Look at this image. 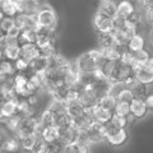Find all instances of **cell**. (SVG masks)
Returning <instances> with one entry per match:
<instances>
[{
	"instance_id": "681fc988",
	"label": "cell",
	"mask_w": 153,
	"mask_h": 153,
	"mask_svg": "<svg viewBox=\"0 0 153 153\" xmlns=\"http://www.w3.org/2000/svg\"><path fill=\"white\" fill-rule=\"evenodd\" d=\"M151 41H152V45H153V26H152V30H151Z\"/></svg>"
},
{
	"instance_id": "4fadbf2b",
	"label": "cell",
	"mask_w": 153,
	"mask_h": 153,
	"mask_svg": "<svg viewBox=\"0 0 153 153\" xmlns=\"http://www.w3.org/2000/svg\"><path fill=\"white\" fill-rule=\"evenodd\" d=\"M14 25L21 31L25 30V28H38L36 16H31V14L26 13H17V16L14 17Z\"/></svg>"
},
{
	"instance_id": "30bf717a",
	"label": "cell",
	"mask_w": 153,
	"mask_h": 153,
	"mask_svg": "<svg viewBox=\"0 0 153 153\" xmlns=\"http://www.w3.org/2000/svg\"><path fill=\"white\" fill-rule=\"evenodd\" d=\"M64 144L60 140H54V142H44L40 138L35 151L32 153H61L63 152Z\"/></svg>"
},
{
	"instance_id": "ac0fdd59",
	"label": "cell",
	"mask_w": 153,
	"mask_h": 153,
	"mask_svg": "<svg viewBox=\"0 0 153 153\" xmlns=\"http://www.w3.org/2000/svg\"><path fill=\"white\" fill-rule=\"evenodd\" d=\"M37 134L44 142H54L59 140V128L55 125H49L44 128H38Z\"/></svg>"
},
{
	"instance_id": "bcb514c9",
	"label": "cell",
	"mask_w": 153,
	"mask_h": 153,
	"mask_svg": "<svg viewBox=\"0 0 153 153\" xmlns=\"http://www.w3.org/2000/svg\"><path fill=\"white\" fill-rule=\"evenodd\" d=\"M7 35H9V36H13V37H18V38H19V35H21V30H19L18 27L14 26V27L12 28V30L7 33Z\"/></svg>"
},
{
	"instance_id": "836d02e7",
	"label": "cell",
	"mask_w": 153,
	"mask_h": 153,
	"mask_svg": "<svg viewBox=\"0 0 153 153\" xmlns=\"http://www.w3.org/2000/svg\"><path fill=\"white\" fill-rule=\"evenodd\" d=\"M116 103H117V98H116V96H115L114 93H107V94L102 96V97L98 100L100 106H102V107L107 108V110H111V111L115 110Z\"/></svg>"
},
{
	"instance_id": "e575fe53",
	"label": "cell",
	"mask_w": 153,
	"mask_h": 153,
	"mask_svg": "<svg viewBox=\"0 0 153 153\" xmlns=\"http://www.w3.org/2000/svg\"><path fill=\"white\" fill-rule=\"evenodd\" d=\"M37 117H38V121H40V128L54 125V112H52V110H50V108L42 110L41 114L38 115Z\"/></svg>"
},
{
	"instance_id": "83f0119b",
	"label": "cell",
	"mask_w": 153,
	"mask_h": 153,
	"mask_svg": "<svg viewBox=\"0 0 153 153\" xmlns=\"http://www.w3.org/2000/svg\"><path fill=\"white\" fill-rule=\"evenodd\" d=\"M97 42H98V49H107V47H111L116 44L115 41V36L112 32H108V33H98V38H97Z\"/></svg>"
},
{
	"instance_id": "f35d334b",
	"label": "cell",
	"mask_w": 153,
	"mask_h": 153,
	"mask_svg": "<svg viewBox=\"0 0 153 153\" xmlns=\"http://www.w3.org/2000/svg\"><path fill=\"white\" fill-rule=\"evenodd\" d=\"M0 9H1L4 16H8V17H16L18 13L17 8L9 0H0Z\"/></svg>"
},
{
	"instance_id": "5b68a950",
	"label": "cell",
	"mask_w": 153,
	"mask_h": 153,
	"mask_svg": "<svg viewBox=\"0 0 153 153\" xmlns=\"http://www.w3.org/2000/svg\"><path fill=\"white\" fill-rule=\"evenodd\" d=\"M107 126V138L106 140L114 147H120L128 140L129 134L125 128H114L106 124Z\"/></svg>"
},
{
	"instance_id": "74e56055",
	"label": "cell",
	"mask_w": 153,
	"mask_h": 153,
	"mask_svg": "<svg viewBox=\"0 0 153 153\" xmlns=\"http://www.w3.org/2000/svg\"><path fill=\"white\" fill-rule=\"evenodd\" d=\"M4 57L8 60L16 61L21 57V46H5L4 47Z\"/></svg>"
},
{
	"instance_id": "f546056e",
	"label": "cell",
	"mask_w": 153,
	"mask_h": 153,
	"mask_svg": "<svg viewBox=\"0 0 153 153\" xmlns=\"http://www.w3.org/2000/svg\"><path fill=\"white\" fill-rule=\"evenodd\" d=\"M40 1H36V0H23L22 4V9L19 13H26V14H31V16H36L40 10Z\"/></svg>"
},
{
	"instance_id": "7402d4cb",
	"label": "cell",
	"mask_w": 153,
	"mask_h": 153,
	"mask_svg": "<svg viewBox=\"0 0 153 153\" xmlns=\"http://www.w3.org/2000/svg\"><path fill=\"white\" fill-rule=\"evenodd\" d=\"M65 110L66 112L69 114V116L71 119H75L80 116L82 114H84L87 110H85V107L83 106V103L79 101V100H74V101H69L65 103Z\"/></svg>"
},
{
	"instance_id": "7a4b0ae2",
	"label": "cell",
	"mask_w": 153,
	"mask_h": 153,
	"mask_svg": "<svg viewBox=\"0 0 153 153\" xmlns=\"http://www.w3.org/2000/svg\"><path fill=\"white\" fill-rule=\"evenodd\" d=\"M133 75H135V70L129 64H125L123 61L117 60V61H114L112 69L110 71L107 79L112 84H124Z\"/></svg>"
},
{
	"instance_id": "8d00e7d4",
	"label": "cell",
	"mask_w": 153,
	"mask_h": 153,
	"mask_svg": "<svg viewBox=\"0 0 153 153\" xmlns=\"http://www.w3.org/2000/svg\"><path fill=\"white\" fill-rule=\"evenodd\" d=\"M134 98H140V100H146V97L149 93V89H148V85L142 84L139 82H137L135 84L131 87Z\"/></svg>"
},
{
	"instance_id": "ab89813d",
	"label": "cell",
	"mask_w": 153,
	"mask_h": 153,
	"mask_svg": "<svg viewBox=\"0 0 153 153\" xmlns=\"http://www.w3.org/2000/svg\"><path fill=\"white\" fill-rule=\"evenodd\" d=\"M16 26L14 25V17H8V16H4L3 19L0 21V31L3 33H7L12 30V28Z\"/></svg>"
},
{
	"instance_id": "e0dca14e",
	"label": "cell",
	"mask_w": 153,
	"mask_h": 153,
	"mask_svg": "<svg viewBox=\"0 0 153 153\" xmlns=\"http://www.w3.org/2000/svg\"><path fill=\"white\" fill-rule=\"evenodd\" d=\"M27 79H28V76L25 73H19V71L13 76V88L19 97L27 98V91H26Z\"/></svg>"
},
{
	"instance_id": "b9f144b4",
	"label": "cell",
	"mask_w": 153,
	"mask_h": 153,
	"mask_svg": "<svg viewBox=\"0 0 153 153\" xmlns=\"http://www.w3.org/2000/svg\"><path fill=\"white\" fill-rule=\"evenodd\" d=\"M114 114L121 115V116H128V115L130 114V103L117 101L116 107H115V110H114Z\"/></svg>"
},
{
	"instance_id": "8fae6325",
	"label": "cell",
	"mask_w": 153,
	"mask_h": 153,
	"mask_svg": "<svg viewBox=\"0 0 153 153\" xmlns=\"http://www.w3.org/2000/svg\"><path fill=\"white\" fill-rule=\"evenodd\" d=\"M78 135H79V130L73 124L68 126H64V128H59V140L64 146L76 142L78 140Z\"/></svg>"
},
{
	"instance_id": "4dcf8cb0",
	"label": "cell",
	"mask_w": 153,
	"mask_h": 153,
	"mask_svg": "<svg viewBox=\"0 0 153 153\" xmlns=\"http://www.w3.org/2000/svg\"><path fill=\"white\" fill-rule=\"evenodd\" d=\"M66 63H68V60H66L63 55L56 52L55 55H52L47 59V70H56V69H59L60 66L65 65Z\"/></svg>"
},
{
	"instance_id": "cb8c5ba5",
	"label": "cell",
	"mask_w": 153,
	"mask_h": 153,
	"mask_svg": "<svg viewBox=\"0 0 153 153\" xmlns=\"http://www.w3.org/2000/svg\"><path fill=\"white\" fill-rule=\"evenodd\" d=\"M38 140H40V135L38 134H31V135L19 138V143H21V149L25 152H33L37 146Z\"/></svg>"
},
{
	"instance_id": "6da1fadb",
	"label": "cell",
	"mask_w": 153,
	"mask_h": 153,
	"mask_svg": "<svg viewBox=\"0 0 153 153\" xmlns=\"http://www.w3.org/2000/svg\"><path fill=\"white\" fill-rule=\"evenodd\" d=\"M105 60L106 59L101 55L100 49H97V50H91L88 52H84V54L76 57L74 63L79 73H94L97 69L101 68V65L105 63Z\"/></svg>"
},
{
	"instance_id": "4316f807",
	"label": "cell",
	"mask_w": 153,
	"mask_h": 153,
	"mask_svg": "<svg viewBox=\"0 0 153 153\" xmlns=\"http://www.w3.org/2000/svg\"><path fill=\"white\" fill-rule=\"evenodd\" d=\"M61 153H89V144H84L80 142H74L66 144Z\"/></svg>"
},
{
	"instance_id": "d6986e66",
	"label": "cell",
	"mask_w": 153,
	"mask_h": 153,
	"mask_svg": "<svg viewBox=\"0 0 153 153\" xmlns=\"http://www.w3.org/2000/svg\"><path fill=\"white\" fill-rule=\"evenodd\" d=\"M130 114H133L135 119H143L146 117V115L148 114V107L144 102V100L140 98H134L130 102Z\"/></svg>"
},
{
	"instance_id": "5bb4252c",
	"label": "cell",
	"mask_w": 153,
	"mask_h": 153,
	"mask_svg": "<svg viewBox=\"0 0 153 153\" xmlns=\"http://www.w3.org/2000/svg\"><path fill=\"white\" fill-rule=\"evenodd\" d=\"M93 123H94V119L89 110H87V111L82 114L80 116L73 119V125L78 129L79 131H87Z\"/></svg>"
},
{
	"instance_id": "9a60e30c",
	"label": "cell",
	"mask_w": 153,
	"mask_h": 153,
	"mask_svg": "<svg viewBox=\"0 0 153 153\" xmlns=\"http://www.w3.org/2000/svg\"><path fill=\"white\" fill-rule=\"evenodd\" d=\"M126 50V46L123 45H117L115 44L111 47H107V49H100L101 51V55L105 57L106 60H112V61H117L121 59V55L124 54V51Z\"/></svg>"
},
{
	"instance_id": "ffe728a7",
	"label": "cell",
	"mask_w": 153,
	"mask_h": 153,
	"mask_svg": "<svg viewBox=\"0 0 153 153\" xmlns=\"http://www.w3.org/2000/svg\"><path fill=\"white\" fill-rule=\"evenodd\" d=\"M37 56H40V47L36 44L26 42V44L21 45V57L26 59L27 61H31Z\"/></svg>"
},
{
	"instance_id": "d4e9b609",
	"label": "cell",
	"mask_w": 153,
	"mask_h": 153,
	"mask_svg": "<svg viewBox=\"0 0 153 153\" xmlns=\"http://www.w3.org/2000/svg\"><path fill=\"white\" fill-rule=\"evenodd\" d=\"M133 12H135V4L133 0H120L117 3V16L126 18Z\"/></svg>"
},
{
	"instance_id": "7dc6e473",
	"label": "cell",
	"mask_w": 153,
	"mask_h": 153,
	"mask_svg": "<svg viewBox=\"0 0 153 153\" xmlns=\"http://www.w3.org/2000/svg\"><path fill=\"white\" fill-rule=\"evenodd\" d=\"M142 4L144 8H153V0H142Z\"/></svg>"
},
{
	"instance_id": "484cf974",
	"label": "cell",
	"mask_w": 153,
	"mask_h": 153,
	"mask_svg": "<svg viewBox=\"0 0 153 153\" xmlns=\"http://www.w3.org/2000/svg\"><path fill=\"white\" fill-rule=\"evenodd\" d=\"M37 35H38V28H25V30L21 31V35H19V44L22 45L26 44V42L36 44Z\"/></svg>"
},
{
	"instance_id": "d6a6232c",
	"label": "cell",
	"mask_w": 153,
	"mask_h": 153,
	"mask_svg": "<svg viewBox=\"0 0 153 153\" xmlns=\"http://www.w3.org/2000/svg\"><path fill=\"white\" fill-rule=\"evenodd\" d=\"M121 84H119V87H120ZM124 85V84H123ZM116 96L117 101H123V102H129L130 103L133 100H134V94H133V91L131 88L126 87V85H124V87H120L117 89V93H114Z\"/></svg>"
},
{
	"instance_id": "7bdbcfd3",
	"label": "cell",
	"mask_w": 153,
	"mask_h": 153,
	"mask_svg": "<svg viewBox=\"0 0 153 153\" xmlns=\"http://www.w3.org/2000/svg\"><path fill=\"white\" fill-rule=\"evenodd\" d=\"M56 54V46H55V42H51V44L46 45L44 47H40V55L49 59L50 56L55 55Z\"/></svg>"
},
{
	"instance_id": "277c9868",
	"label": "cell",
	"mask_w": 153,
	"mask_h": 153,
	"mask_svg": "<svg viewBox=\"0 0 153 153\" xmlns=\"http://www.w3.org/2000/svg\"><path fill=\"white\" fill-rule=\"evenodd\" d=\"M38 128H40V121H38V117H36V116L21 117L19 124L17 126L16 135L18 138H23V137L31 135V134H37Z\"/></svg>"
},
{
	"instance_id": "816d5d0a",
	"label": "cell",
	"mask_w": 153,
	"mask_h": 153,
	"mask_svg": "<svg viewBox=\"0 0 153 153\" xmlns=\"http://www.w3.org/2000/svg\"><path fill=\"white\" fill-rule=\"evenodd\" d=\"M149 63H151V65L153 66V56H151V59H149Z\"/></svg>"
},
{
	"instance_id": "2e32d148",
	"label": "cell",
	"mask_w": 153,
	"mask_h": 153,
	"mask_svg": "<svg viewBox=\"0 0 153 153\" xmlns=\"http://www.w3.org/2000/svg\"><path fill=\"white\" fill-rule=\"evenodd\" d=\"M89 111L92 112L94 121H98V123H102V124H108L114 116V111L105 108L102 106H100V105H97L94 108L89 110Z\"/></svg>"
},
{
	"instance_id": "c3c4849f",
	"label": "cell",
	"mask_w": 153,
	"mask_h": 153,
	"mask_svg": "<svg viewBox=\"0 0 153 153\" xmlns=\"http://www.w3.org/2000/svg\"><path fill=\"white\" fill-rule=\"evenodd\" d=\"M4 59V49L3 47H0V60Z\"/></svg>"
},
{
	"instance_id": "db71d44e",
	"label": "cell",
	"mask_w": 153,
	"mask_h": 153,
	"mask_svg": "<svg viewBox=\"0 0 153 153\" xmlns=\"http://www.w3.org/2000/svg\"><path fill=\"white\" fill-rule=\"evenodd\" d=\"M0 102H1V96H0Z\"/></svg>"
},
{
	"instance_id": "9c48e42d",
	"label": "cell",
	"mask_w": 153,
	"mask_h": 153,
	"mask_svg": "<svg viewBox=\"0 0 153 153\" xmlns=\"http://www.w3.org/2000/svg\"><path fill=\"white\" fill-rule=\"evenodd\" d=\"M135 79L137 82L146 85L153 84V66L148 61L146 64H142L139 68L135 70Z\"/></svg>"
},
{
	"instance_id": "f5cc1de1",
	"label": "cell",
	"mask_w": 153,
	"mask_h": 153,
	"mask_svg": "<svg viewBox=\"0 0 153 153\" xmlns=\"http://www.w3.org/2000/svg\"><path fill=\"white\" fill-rule=\"evenodd\" d=\"M36 1H40V3H41V1H42V0H36Z\"/></svg>"
},
{
	"instance_id": "ee69618b",
	"label": "cell",
	"mask_w": 153,
	"mask_h": 153,
	"mask_svg": "<svg viewBox=\"0 0 153 153\" xmlns=\"http://www.w3.org/2000/svg\"><path fill=\"white\" fill-rule=\"evenodd\" d=\"M14 64H16L17 71H19V73H23V71H26L28 69L30 61H27L26 59H23V57H18V59L14 61Z\"/></svg>"
},
{
	"instance_id": "11a10c76",
	"label": "cell",
	"mask_w": 153,
	"mask_h": 153,
	"mask_svg": "<svg viewBox=\"0 0 153 153\" xmlns=\"http://www.w3.org/2000/svg\"><path fill=\"white\" fill-rule=\"evenodd\" d=\"M1 152H3V151H1V149H0V153H1Z\"/></svg>"
},
{
	"instance_id": "f1b7e54d",
	"label": "cell",
	"mask_w": 153,
	"mask_h": 153,
	"mask_svg": "<svg viewBox=\"0 0 153 153\" xmlns=\"http://www.w3.org/2000/svg\"><path fill=\"white\" fill-rule=\"evenodd\" d=\"M97 12L106 14L108 17L115 18L117 16V3L116 1H110V3H100L97 8Z\"/></svg>"
},
{
	"instance_id": "f6af8a7d",
	"label": "cell",
	"mask_w": 153,
	"mask_h": 153,
	"mask_svg": "<svg viewBox=\"0 0 153 153\" xmlns=\"http://www.w3.org/2000/svg\"><path fill=\"white\" fill-rule=\"evenodd\" d=\"M144 102L148 107V111H153V93H148V96L146 97Z\"/></svg>"
},
{
	"instance_id": "3957f363",
	"label": "cell",
	"mask_w": 153,
	"mask_h": 153,
	"mask_svg": "<svg viewBox=\"0 0 153 153\" xmlns=\"http://www.w3.org/2000/svg\"><path fill=\"white\" fill-rule=\"evenodd\" d=\"M36 22L38 28H46V30L55 31L57 26V17L54 8L49 4H41L40 10L36 14Z\"/></svg>"
},
{
	"instance_id": "8992f818",
	"label": "cell",
	"mask_w": 153,
	"mask_h": 153,
	"mask_svg": "<svg viewBox=\"0 0 153 153\" xmlns=\"http://www.w3.org/2000/svg\"><path fill=\"white\" fill-rule=\"evenodd\" d=\"M93 26L98 33H108L114 31L115 18L97 12L93 17Z\"/></svg>"
},
{
	"instance_id": "60d3db41",
	"label": "cell",
	"mask_w": 153,
	"mask_h": 153,
	"mask_svg": "<svg viewBox=\"0 0 153 153\" xmlns=\"http://www.w3.org/2000/svg\"><path fill=\"white\" fill-rule=\"evenodd\" d=\"M108 125H111L114 128H126L129 124L126 120V116H121V115L114 114V116L111 119V121L108 123Z\"/></svg>"
},
{
	"instance_id": "d590c367",
	"label": "cell",
	"mask_w": 153,
	"mask_h": 153,
	"mask_svg": "<svg viewBox=\"0 0 153 153\" xmlns=\"http://www.w3.org/2000/svg\"><path fill=\"white\" fill-rule=\"evenodd\" d=\"M0 70L8 76H13V75H16L18 73L17 69H16L14 61L8 60V59H5V57L0 60Z\"/></svg>"
},
{
	"instance_id": "1f68e13d",
	"label": "cell",
	"mask_w": 153,
	"mask_h": 153,
	"mask_svg": "<svg viewBox=\"0 0 153 153\" xmlns=\"http://www.w3.org/2000/svg\"><path fill=\"white\" fill-rule=\"evenodd\" d=\"M144 45H146V40H144V37H143L142 35H134L130 40H129L128 42V50L129 51H138V50H142V49H144Z\"/></svg>"
},
{
	"instance_id": "ba28073f",
	"label": "cell",
	"mask_w": 153,
	"mask_h": 153,
	"mask_svg": "<svg viewBox=\"0 0 153 153\" xmlns=\"http://www.w3.org/2000/svg\"><path fill=\"white\" fill-rule=\"evenodd\" d=\"M98 96L96 94V92L93 91L92 85L89 87H82V92H80V97L79 101L83 103V106L85 107V110H92L98 105Z\"/></svg>"
},
{
	"instance_id": "7c38bea8",
	"label": "cell",
	"mask_w": 153,
	"mask_h": 153,
	"mask_svg": "<svg viewBox=\"0 0 153 153\" xmlns=\"http://www.w3.org/2000/svg\"><path fill=\"white\" fill-rule=\"evenodd\" d=\"M18 102L19 96L0 102V117H10L14 115H18Z\"/></svg>"
},
{
	"instance_id": "52a82bcc",
	"label": "cell",
	"mask_w": 153,
	"mask_h": 153,
	"mask_svg": "<svg viewBox=\"0 0 153 153\" xmlns=\"http://www.w3.org/2000/svg\"><path fill=\"white\" fill-rule=\"evenodd\" d=\"M87 134H88V139L91 144H93V143H101L103 140H106V138H107L106 124L94 121L87 130Z\"/></svg>"
},
{
	"instance_id": "44dd1931",
	"label": "cell",
	"mask_w": 153,
	"mask_h": 153,
	"mask_svg": "<svg viewBox=\"0 0 153 153\" xmlns=\"http://www.w3.org/2000/svg\"><path fill=\"white\" fill-rule=\"evenodd\" d=\"M54 112V125L57 128H64L73 124V119L69 116V114L66 112L65 108H60V110H55Z\"/></svg>"
},
{
	"instance_id": "f907efd6",
	"label": "cell",
	"mask_w": 153,
	"mask_h": 153,
	"mask_svg": "<svg viewBox=\"0 0 153 153\" xmlns=\"http://www.w3.org/2000/svg\"><path fill=\"white\" fill-rule=\"evenodd\" d=\"M3 17H4V14H3V12H1V9H0V21L3 19Z\"/></svg>"
},
{
	"instance_id": "603a6c76",
	"label": "cell",
	"mask_w": 153,
	"mask_h": 153,
	"mask_svg": "<svg viewBox=\"0 0 153 153\" xmlns=\"http://www.w3.org/2000/svg\"><path fill=\"white\" fill-rule=\"evenodd\" d=\"M0 149L7 153H16L21 149V143H19V138L17 135H10L4 139Z\"/></svg>"
}]
</instances>
